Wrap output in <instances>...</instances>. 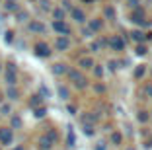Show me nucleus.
<instances>
[{
    "label": "nucleus",
    "instance_id": "nucleus-13",
    "mask_svg": "<svg viewBox=\"0 0 152 150\" xmlns=\"http://www.w3.org/2000/svg\"><path fill=\"white\" fill-rule=\"evenodd\" d=\"M51 72H53L55 76H64L68 72V66L64 64V62H55V64L51 66Z\"/></svg>",
    "mask_w": 152,
    "mask_h": 150
},
{
    "label": "nucleus",
    "instance_id": "nucleus-46",
    "mask_svg": "<svg viewBox=\"0 0 152 150\" xmlns=\"http://www.w3.org/2000/svg\"><path fill=\"white\" fill-rule=\"evenodd\" d=\"M68 113H70V115H76V105L68 103Z\"/></svg>",
    "mask_w": 152,
    "mask_h": 150
},
{
    "label": "nucleus",
    "instance_id": "nucleus-14",
    "mask_svg": "<svg viewBox=\"0 0 152 150\" xmlns=\"http://www.w3.org/2000/svg\"><path fill=\"white\" fill-rule=\"evenodd\" d=\"M53 146L55 144L45 137V135H41V137L37 138V148H39V150H53Z\"/></svg>",
    "mask_w": 152,
    "mask_h": 150
},
{
    "label": "nucleus",
    "instance_id": "nucleus-27",
    "mask_svg": "<svg viewBox=\"0 0 152 150\" xmlns=\"http://www.w3.org/2000/svg\"><path fill=\"white\" fill-rule=\"evenodd\" d=\"M82 131H84L86 137H94V135H96L94 125H90V123H82Z\"/></svg>",
    "mask_w": 152,
    "mask_h": 150
},
{
    "label": "nucleus",
    "instance_id": "nucleus-30",
    "mask_svg": "<svg viewBox=\"0 0 152 150\" xmlns=\"http://www.w3.org/2000/svg\"><path fill=\"white\" fill-rule=\"evenodd\" d=\"M66 146H76V135L72 129H68L66 132Z\"/></svg>",
    "mask_w": 152,
    "mask_h": 150
},
{
    "label": "nucleus",
    "instance_id": "nucleus-4",
    "mask_svg": "<svg viewBox=\"0 0 152 150\" xmlns=\"http://www.w3.org/2000/svg\"><path fill=\"white\" fill-rule=\"evenodd\" d=\"M14 144V131L10 127H0V146H12Z\"/></svg>",
    "mask_w": 152,
    "mask_h": 150
},
{
    "label": "nucleus",
    "instance_id": "nucleus-32",
    "mask_svg": "<svg viewBox=\"0 0 152 150\" xmlns=\"http://www.w3.org/2000/svg\"><path fill=\"white\" fill-rule=\"evenodd\" d=\"M4 41H6L8 45H12L14 41H16V33H14L12 29H6V31H4Z\"/></svg>",
    "mask_w": 152,
    "mask_h": 150
},
{
    "label": "nucleus",
    "instance_id": "nucleus-49",
    "mask_svg": "<svg viewBox=\"0 0 152 150\" xmlns=\"http://www.w3.org/2000/svg\"><path fill=\"white\" fill-rule=\"evenodd\" d=\"M4 72V62H0V74Z\"/></svg>",
    "mask_w": 152,
    "mask_h": 150
},
{
    "label": "nucleus",
    "instance_id": "nucleus-25",
    "mask_svg": "<svg viewBox=\"0 0 152 150\" xmlns=\"http://www.w3.org/2000/svg\"><path fill=\"white\" fill-rule=\"evenodd\" d=\"M82 123L96 125V123H98V115H94V113H86V115H82Z\"/></svg>",
    "mask_w": 152,
    "mask_h": 150
},
{
    "label": "nucleus",
    "instance_id": "nucleus-21",
    "mask_svg": "<svg viewBox=\"0 0 152 150\" xmlns=\"http://www.w3.org/2000/svg\"><path fill=\"white\" fill-rule=\"evenodd\" d=\"M51 16H53V20H64L66 18V12H64L61 6H55V8L51 10Z\"/></svg>",
    "mask_w": 152,
    "mask_h": 150
},
{
    "label": "nucleus",
    "instance_id": "nucleus-17",
    "mask_svg": "<svg viewBox=\"0 0 152 150\" xmlns=\"http://www.w3.org/2000/svg\"><path fill=\"white\" fill-rule=\"evenodd\" d=\"M10 129H23V119L20 117V115H10Z\"/></svg>",
    "mask_w": 152,
    "mask_h": 150
},
{
    "label": "nucleus",
    "instance_id": "nucleus-10",
    "mask_svg": "<svg viewBox=\"0 0 152 150\" xmlns=\"http://www.w3.org/2000/svg\"><path fill=\"white\" fill-rule=\"evenodd\" d=\"M107 45L111 47V51H123V49H125V41H123L121 35H113L111 39L107 41Z\"/></svg>",
    "mask_w": 152,
    "mask_h": 150
},
{
    "label": "nucleus",
    "instance_id": "nucleus-3",
    "mask_svg": "<svg viewBox=\"0 0 152 150\" xmlns=\"http://www.w3.org/2000/svg\"><path fill=\"white\" fill-rule=\"evenodd\" d=\"M51 27H53V31L57 35H66V37L70 35V26L66 23V20H53Z\"/></svg>",
    "mask_w": 152,
    "mask_h": 150
},
{
    "label": "nucleus",
    "instance_id": "nucleus-29",
    "mask_svg": "<svg viewBox=\"0 0 152 150\" xmlns=\"http://www.w3.org/2000/svg\"><path fill=\"white\" fill-rule=\"evenodd\" d=\"M45 137L49 138V140L53 142V144H57V140H58V132L55 131V129H49V131L45 132Z\"/></svg>",
    "mask_w": 152,
    "mask_h": 150
},
{
    "label": "nucleus",
    "instance_id": "nucleus-26",
    "mask_svg": "<svg viewBox=\"0 0 152 150\" xmlns=\"http://www.w3.org/2000/svg\"><path fill=\"white\" fill-rule=\"evenodd\" d=\"M109 142H111V144H121V142H123V135H121V132H117V131H113L111 132V137H109Z\"/></svg>",
    "mask_w": 152,
    "mask_h": 150
},
{
    "label": "nucleus",
    "instance_id": "nucleus-50",
    "mask_svg": "<svg viewBox=\"0 0 152 150\" xmlns=\"http://www.w3.org/2000/svg\"><path fill=\"white\" fill-rule=\"evenodd\" d=\"M82 2H86V4H90V2H94V0H82Z\"/></svg>",
    "mask_w": 152,
    "mask_h": 150
},
{
    "label": "nucleus",
    "instance_id": "nucleus-31",
    "mask_svg": "<svg viewBox=\"0 0 152 150\" xmlns=\"http://www.w3.org/2000/svg\"><path fill=\"white\" fill-rule=\"evenodd\" d=\"M37 4H39V8L43 10V12H51V10H53L51 0H37Z\"/></svg>",
    "mask_w": 152,
    "mask_h": 150
},
{
    "label": "nucleus",
    "instance_id": "nucleus-11",
    "mask_svg": "<svg viewBox=\"0 0 152 150\" xmlns=\"http://www.w3.org/2000/svg\"><path fill=\"white\" fill-rule=\"evenodd\" d=\"M2 78H4V84L6 86H18V72H10V70H4L2 72Z\"/></svg>",
    "mask_w": 152,
    "mask_h": 150
},
{
    "label": "nucleus",
    "instance_id": "nucleus-15",
    "mask_svg": "<svg viewBox=\"0 0 152 150\" xmlns=\"http://www.w3.org/2000/svg\"><path fill=\"white\" fill-rule=\"evenodd\" d=\"M43 97L39 96V94H31V96H29V100H27V105L31 107V109H35V107H39V105H43Z\"/></svg>",
    "mask_w": 152,
    "mask_h": 150
},
{
    "label": "nucleus",
    "instance_id": "nucleus-51",
    "mask_svg": "<svg viewBox=\"0 0 152 150\" xmlns=\"http://www.w3.org/2000/svg\"><path fill=\"white\" fill-rule=\"evenodd\" d=\"M29 2H37V0H29Z\"/></svg>",
    "mask_w": 152,
    "mask_h": 150
},
{
    "label": "nucleus",
    "instance_id": "nucleus-18",
    "mask_svg": "<svg viewBox=\"0 0 152 150\" xmlns=\"http://www.w3.org/2000/svg\"><path fill=\"white\" fill-rule=\"evenodd\" d=\"M12 113H14V107H12L10 102H2L0 103V115H2V117H10Z\"/></svg>",
    "mask_w": 152,
    "mask_h": 150
},
{
    "label": "nucleus",
    "instance_id": "nucleus-20",
    "mask_svg": "<svg viewBox=\"0 0 152 150\" xmlns=\"http://www.w3.org/2000/svg\"><path fill=\"white\" fill-rule=\"evenodd\" d=\"M4 10H6V12H12V14H16V12L20 10L18 0H6V2H4Z\"/></svg>",
    "mask_w": 152,
    "mask_h": 150
},
{
    "label": "nucleus",
    "instance_id": "nucleus-22",
    "mask_svg": "<svg viewBox=\"0 0 152 150\" xmlns=\"http://www.w3.org/2000/svg\"><path fill=\"white\" fill-rule=\"evenodd\" d=\"M57 94H58V97H61L63 102H68V100H70V90H68L66 86H58Z\"/></svg>",
    "mask_w": 152,
    "mask_h": 150
},
{
    "label": "nucleus",
    "instance_id": "nucleus-43",
    "mask_svg": "<svg viewBox=\"0 0 152 150\" xmlns=\"http://www.w3.org/2000/svg\"><path fill=\"white\" fill-rule=\"evenodd\" d=\"M129 6H131V8H140V6H139V0H129Z\"/></svg>",
    "mask_w": 152,
    "mask_h": 150
},
{
    "label": "nucleus",
    "instance_id": "nucleus-7",
    "mask_svg": "<svg viewBox=\"0 0 152 150\" xmlns=\"http://www.w3.org/2000/svg\"><path fill=\"white\" fill-rule=\"evenodd\" d=\"M20 88L18 86H6V90H4V97H6V102H10V103H14V102H18L20 100Z\"/></svg>",
    "mask_w": 152,
    "mask_h": 150
},
{
    "label": "nucleus",
    "instance_id": "nucleus-36",
    "mask_svg": "<svg viewBox=\"0 0 152 150\" xmlns=\"http://www.w3.org/2000/svg\"><path fill=\"white\" fill-rule=\"evenodd\" d=\"M4 70H10V72H18V64L14 61H8V62H4Z\"/></svg>",
    "mask_w": 152,
    "mask_h": 150
},
{
    "label": "nucleus",
    "instance_id": "nucleus-37",
    "mask_svg": "<svg viewBox=\"0 0 152 150\" xmlns=\"http://www.w3.org/2000/svg\"><path fill=\"white\" fill-rule=\"evenodd\" d=\"M103 16H105L107 20H113V18H115V10H113L111 6H107V8L103 10Z\"/></svg>",
    "mask_w": 152,
    "mask_h": 150
},
{
    "label": "nucleus",
    "instance_id": "nucleus-47",
    "mask_svg": "<svg viewBox=\"0 0 152 150\" xmlns=\"http://www.w3.org/2000/svg\"><path fill=\"white\" fill-rule=\"evenodd\" d=\"M82 35L84 37H92V31H90L88 27H84V29H82Z\"/></svg>",
    "mask_w": 152,
    "mask_h": 150
},
{
    "label": "nucleus",
    "instance_id": "nucleus-39",
    "mask_svg": "<svg viewBox=\"0 0 152 150\" xmlns=\"http://www.w3.org/2000/svg\"><path fill=\"white\" fill-rule=\"evenodd\" d=\"M61 8H63L64 12H70V8H72V2H70V0H63V4H61Z\"/></svg>",
    "mask_w": 152,
    "mask_h": 150
},
{
    "label": "nucleus",
    "instance_id": "nucleus-8",
    "mask_svg": "<svg viewBox=\"0 0 152 150\" xmlns=\"http://www.w3.org/2000/svg\"><path fill=\"white\" fill-rule=\"evenodd\" d=\"M146 16H144V10L142 8H134L133 12H131V22L137 23V26H146Z\"/></svg>",
    "mask_w": 152,
    "mask_h": 150
},
{
    "label": "nucleus",
    "instance_id": "nucleus-44",
    "mask_svg": "<svg viewBox=\"0 0 152 150\" xmlns=\"http://www.w3.org/2000/svg\"><path fill=\"white\" fill-rule=\"evenodd\" d=\"M94 90H96L98 94H103V92H105V88H103L102 84H96V86H94Z\"/></svg>",
    "mask_w": 152,
    "mask_h": 150
},
{
    "label": "nucleus",
    "instance_id": "nucleus-12",
    "mask_svg": "<svg viewBox=\"0 0 152 150\" xmlns=\"http://www.w3.org/2000/svg\"><path fill=\"white\" fill-rule=\"evenodd\" d=\"M94 59L92 57H82L80 61H78V66H80V68H78V70H92V68H94Z\"/></svg>",
    "mask_w": 152,
    "mask_h": 150
},
{
    "label": "nucleus",
    "instance_id": "nucleus-1",
    "mask_svg": "<svg viewBox=\"0 0 152 150\" xmlns=\"http://www.w3.org/2000/svg\"><path fill=\"white\" fill-rule=\"evenodd\" d=\"M66 76H68V80H70V84L78 90H84L86 86H88V78H86V76L82 74V70H78V68H68Z\"/></svg>",
    "mask_w": 152,
    "mask_h": 150
},
{
    "label": "nucleus",
    "instance_id": "nucleus-40",
    "mask_svg": "<svg viewBox=\"0 0 152 150\" xmlns=\"http://www.w3.org/2000/svg\"><path fill=\"white\" fill-rule=\"evenodd\" d=\"M96 150H107V142H105V140H99L98 144H96Z\"/></svg>",
    "mask_w": 152,
    "mask_h": 150
},
{
    "label": "nucleus",
    "instance_id": "nucleus-6",
    "mask_svg": "<svg viewBox=\"0 0 152 150\" xmlns=\"http://www.w3.org/2000/svg\"><path fill=\"white\" fill-rule=\"evenodd\" d=\"M53 49H55V51H58V53L68 51V49H70V37L57 35V37H55V43H53Z\"/></svg>",
    "mask_w": 152,
    "mask_h": 150
},
{
    "label": "nucleus",
    "instance_id": "nucleus-53",
    "mask_svg": "<svg viewBox=\"0 0 152 150\" xmlns=\"http://www.w3.org/2000/svg\"><path fill=\"white\" fill-rule=\"evenodd\" d=\"M0 150H2V146H0Z\"/></svg>",
    "mask_w": 152,
    "mask_h": 150
},
{
    "label": "nucleus",
    "instance_id": "nucleus-24",
    "mask_svg": "<svg viewBox=\"0 0 152 150\" xmlns=\"http://www.w3.org/2000/svg\"><path fill=\"white\" fill-rule=\"evenodd\" d=\"M45 115H47V107H45V103L33 109V117H35V119H43Z\"/></svg>",
    "mask_w": 152,
    "mask_h": 150
},
{
    "label": "nucleus",
    "instance_id": "nucleus-33",
    "mask_svg": "<svg viewBox=\"0 0 152 150\" xmlns=\"http://www.w3.org/2000/svg\"><path fill=\"white\" fill-rule=\"evenodd\" d=\"M144 72H146V66H144V64H139L137 68H134V78L140 80V78L144 76Z\"/></svg>",
    "mask_w": 152,
    "mask_h": 150
},
{
    "label": "nucleus",
    "instance_id": "nucleus-41",
    "mask_svg": "<svg viewBox=\"0 0 152 150\" xmlns=\"http://www.w3.org/2000/svg\"><path fill=\"white\" fill-rule=\"evenodd\" d=\"M8 150H26V146L23 144H12V146H8Z\"/></svg>",
    "mask_w": 152,
    "mask_h": 150
},
{
    "label": "nucleus",
    "instance_id": "nucleus-2",
    "mask_svg": "<svg viewBox=\"0 0 152 150\" xmlns=\"http://www.w3.org/2000/svg\"><path fill=\"white\" fill-rule=\"evenodd\" d=\"M33 55L39 59H49L51 55H53V47H51L49 43H45V41H37L35 45H33Z\"/></svg>",
    "mask_w": 152,
    "mask_h": 150
},
{
    "label": "nucleus",
    "instance_id": "nucleus-34",
    "mask_svg": "<svg viewBox=\"0 0 152 150\" xmlns=\"http://www.w3.org/2000/svg\"><path fill=\"white\" fill-rule=\"evenodd\" d=\"M137 119H139L140 123H146V121L150 119V113H148V111H144V109H140L139 115H137Z\"/></svg>",
    "mask_w": 152,
    "mask_h": 150
},
{
    "label": "nucleus",
    "instance_id": "nucleus-54",
    "mask_svg": "<svg viewBox=\"0 0 152 150\" xmlns=\"http://www.w3.org/2000/svg\"><path fill=\"white\" fill-rule=\"evenodd\" d=\"M150 117H152V113H150Z\"/></svg>",
    "mask_w": 152,
    "mask_h": 150
},
{
    "label": "nucleus",
    "instance_id": "nucleus-16",
    "mask_svg": "<svg viewBox=\"0 0 152 150\" xmlns=\"http://www.w3.org/2000/svg\"><path fill=\"white\" fill-rule=\"evenodd\" d=\"M14 18H16V22H18V23H27L29 20H31V18H29V12H27V10H22V8L14 14Z\"/></svg>",
    "mask_w": 152,
    "mask_h": 150
},
{
    "label": "nucleus",
    "instance_id": "nucleus-35",
    "mask_svg": "<svg viewBox=\"0 0 152 150\" xmlns=\"http://www.w3.org/2000/svg\"><path fill=\"white\" fill-rule=\"evenodd\" d=\"M134 53L139 55V57H144V55L148 53V47H146L144 43H139V45H137V51H134Z\"/></svg>",
    "mask_w": 152,
    "mask_h": 150
},
{
    "label": "nucleus",
    "instance_id": "nucleus-19",
    "mask_svg": "<svg viewBox=\"0 0 152 150\" xmlns=\"http://www.w3.org/2000/svg\"><path fill=\"white\" fill-rule=\"evenodd\" d=\"M102 27H103V22H102L99 18H96V20H90V22H88V29L92 31V33H96V31H99Z\"/></svg>",
    "mask_w": 152,
    "mask_h": 150
},
{
    "label": "nucleus",
    "instance_id": "nucleus-5",
    "mask_svg": "<svg viewBox=\"0 0 152 150\" xmlns=\"http://www.w3.org/2000/svg\"><path fill=\"white\" fill-rule=\"evenodd\" d=\"M27 31H29V33H35V35H45L47 26H45L41 20H29V22H27Z\"/></svg>",
    "mask_w": 152,
    "mask_h": 150
},
{
    "label": "nucleus",
    "instance_id": "nucleus-48",
    "mask_svg": "<svg viewBox=\"0 0 152 150\" xmlns=\"http://www.w3.org/2000/svg\"><path fill=\"white\" fill-rule=\"evenodd\" d=\"M2 102H6V97H4V92H0V103Z\"/></svg>",
    "mask_w": 152,
    "mask_h": 150
},
{
    "label": "nucleus",
    "instance_id": "nucleus-9",
    "mask_svg": "<svg viewBox=\"0 0 152 150\" xmlns=\"http://www.w3.org/2000/svg\"><path fill=\"white\" fill-rule=\"evenodd\" d=\"M70 18L74 20L76 23H84L86 22V12L82 8H76V6H72L70 8Z\"/></svg>",
    "mask_w": 152,
    "mask_h": 150
},
{
    "label": "nucleus",
    "instance_id": "nucleus-52",
    "mask_svg": "<svg viewBox=\"0 0 152 150\" xmlns=\"http://www.w3.org/2000/svg\"><path fill=\"white\" fill-rule=\"evenodd\" d=\"M127 150H133V148H127Z\"/></svg>",
    "mask_w": 152,
    "mask_h": 150
},
{
    "label": "nucleus",
    "instance_id": "nucleus-23",
    "mask_svg": "<svg viewBox=\"0 0 152 150\" xmlns=\"http://www.w3.org/2000/svg\"><path fill=\"white\" fill-rule=\"evenodd\" d=\"M103 45H107V39H98V41H92V45H90V51L98 53V51L103 47Z\"/></svg>",
    "mask_w": 152,
    "mask_h": 150
},
{
    "label": "nucleus",
    "instance_id": "nucleus-42",
    "mask_svg": "<svg viewBox=\"0 0 152 150\" xmlns=\"http://www.w3.org/2000/svg\"><path fill=\"white\" fill-rule=\"evenodd\" d=\"M144 92H146V94H148V96H150V97H152V82H148V84H146V86H144Z\"/></svg>",
    "mask_w": 152,
    "mask_h": 150
},
{
    "label": "nucleus",
    "instance_id": "nucleus-38",
    "mask_svg": "<svg viewBox=\"0 0 152 150\" xmlns=\"http://www.w3.org/2000/svg\"><path fill=\"white\" fill-rule=\"evenodd\" d=\"M92 70H94V74L98 76V78H102V76H103V66L102 64H94V68H92Z\"/></svg>",
    "mask_w": 152,
    "mask_h": 150
},
{
    "label": "nucleus",
    "instance_id": "nucleus-28",
    "mask_svg": "<svg viewBox=\"0 0 152 150\" xmlns=\"http://www.w3.org/2000/svg\"><path fill=\"white\" fill-rule=\"evenodd\" d=\"M131 39H134L137 43H144V39H146V35H144L142 31H139V29H137V31H133V33H131Z\"/></svg>",
    "mask_w": 152,
    "mask_h": 150
},
{
    "label": "nucleus",
    "instance_id": "nucleus-45",
    "mask_svg": "<svg viewBox=\"0 0 152 150\" xmlns=\"http://www.w3.org/2000/svg\"><path fill=\"white\" fill-rule=\"evenodd\" d=\"M117 66H119V62H115V61H109V70H117Z\"/></svg>",
    "mask_w": 152,
    "mask_h": 150
}]
</instances>
